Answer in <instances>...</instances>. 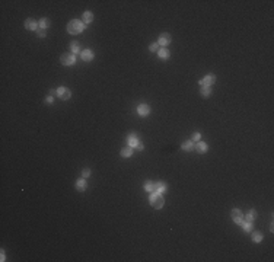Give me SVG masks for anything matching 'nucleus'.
Segmentation results:
<instances>
[{
    "instance_id": "1",
    "label": "nucleus",
    "mask_w": 274,
    "mask_h": 262,
    "mask_svg": "<svg viewBox=\"0 0 274 262\" xmlns=\"http://www.w3.org/2000/svg\"><path fill=\"white\" fill-rule=\"evenodd\" d=\"M85 24H83L82 20H79V19H73L70 20L67 24V32L70 33V35H77V33H80L85 31Z\"/></svg>"
},
{
    "instance_id": "2",
    "label": "nucleus",
    "mask_w": 274,
    "mask_h": 262,
    "mask_svg": "<svg viewBox=\"0 0 274 262\" xmlns=\"http://www.w3.org/2000/svg\"><path fill=\"white\" fill-rule=\"evenodd\" d=\"M149 201H150V205L156 210H160L165 204L164 197H162V194H159V192H152L149 197Z\"/></svg>"
},
{
    "instance_id": "3",
    "label": "nucleus",
    "mask_w": 274,
    "mask_h": 262,
    "mask_svg": "<svg viewBox=\"0 0 274 262\" xmlns=\"http://www.w3.org/2000/svg\"><path fill=\"white\" fill-rule=\"evenodd\" d=\"M63 66H74L76 64V56L73 52H64L60 58Z\"/></svg>"
},
{
    "instance_id": "4",
    "label": "nucleus",
    "mask_w": 274,
    "mask_h": 262,
    "mask_svg": "<svg viewBox=\"0 0 274 262\" xmlns=\"http://www.w3.org/2000/svg\"><path fill=\"white\" fill-rule=\"evenodd\" d=\"M57 96L61 100H69L70 98H72V92H70V89H67V87L60 86V87L57 89Z\"/></svg>"
},
{
    "instance_id": "5",
    "label": "nucleus",
    "mask_w": 274,
    "mask_h": 262,
    "mask_svg": "<svg viewBox=\"0 0 274 262\" xmlns=\"http://www.w3.org/2000/svg\"><path fill=\"white\" fill-rule=\"evenodd\" d=\"M171 42H172V37H171V33L164 32V33H160V35H159V41H158L159 47H160V45H162V47H166V45H169Z\"/></svg>"
},
{
    "instance_id": "6",
    "label": "nucleus",
    "mask_w": 274,
    "mask_h": 262,
    "mask_svg": "<svg viewBox=\"0 0 274 262\" xmlns=\"http://www.w3.org/2000/svg\"><path fill=\"white\" fill-rule=\"evenodd\" d=\"M231 215H232V220H233L238 226H240V223L244 221V214H242V211H240L239 208H233V210H232Z\"/></svg>"
},
{
    "instance_id": "7",
    "label": "nucleus",
    "mask_w": 274,
    "mask_h": 262,
    "mask_svg": "<svg viewBox=\"0 0 274 262\" xmlns=\"http://www.w3.org/2000/svg\"><path fill=\"white\" fill-rule=\"evenodd\" d=\"M214 82H216V76H214V74H212V73H209L204 79H201V80L198 82V85L201 86V87H203V86H209V87H210Z\"/></svg>"
},
{
    "instance_id": "8",
    "label": "nucleus",
    "mask_w": 274,
    "mask_h": 262,
    "mask_svg": "<svg viewBox=\"0 0 274 262\" xmlns=\"http://www.w3.org/2000/svg\"><path fill=\"white\" fill-rule=\"evenodd\" d=\"M25 29H28V31H38V22L35 19H32V18H28V19L25 20V24H24Z\"/></svg>"
},
{
    "instance_id": "9",
    "label": "nucleus",
    "mask_w": 274,
    "mask_h": 262,
    "mask_svg": "<svg viewBox=\"0 0 274 262\" xmlns=\"http://www.w3.org/2000/svg\"><path fill=\"white\" fill-rule=\"evenodd\" d=\"M80 57H82L83 61L89 63V61H92V60H93L95 54H93V51H92L91 48H88V50H83V51L80 52Z\"/></svg>"
},
{
    "instance_id": "10",
    "label": "nucleus",
    "mask_w": 274,
    "mask_h": 262,
    "mask_svg": "<svg viewBox=\"0 0 274 262\" xmlns=\"http://www.w3.org/2000/svg\"><path fill=\"white\" fill-rule=\"evenodd\" d=\"M137 114L141 115V117H147L150 114V106L147 104H141L137 106Z\"/></svg>"
},
{
    "instance_id": "11",
    "label": "nucleus",
    "mask_w": 274,
    "mask_h": 262,
    "mask_svg": "<svg viewBox=\"0 0 274 262\" xmlns=\"http://www.w3.org/2000/svg\"><path fill=\"white\" fill-rule=\"evenodd\" d=\"M127 143H128V146H130V147H136V146L140 143V140H139V137H137L134 133H130L128 135H127Z\"/></svg>"
},
{
    "instance_id": "12",
    "label": "nucleus",
    "mask_w": 274,
    "mask_h": 262,
    "mask_svg": "<svg viewBox=\"0 0 274 262\" xmlns=\"http://www.w3.org/2000/svg\"><path fill=\"white\" fill-rule=\"evenodd\" d=\"M257 215H258L257 214V211L252 208V210H249L246 214H244V220H245V221H249V223H254L255 219H257Z\"/></svg>"
},
{
    "instance_id": "13",
    "label": "nucleus",
    "mask_w": 274,
    "mask_h": 262,
    "mask_svg": "<svg viewBox=\"0 0 274 262\" xmlns=\"http://www.w3.org/2000/svg\"><path fill=\"white\" fill-rule=\"evenodd\" d=\"M181 147H182V150H185V152H192V150L195 149V143H194L192 140H188V141H184Z\"/></svg>"
},
{
    "instance_id": "14",
    "label": "nucleus",
    "mask_w": 274,
    "mask_h": 262,
    "mask_svg": "<svg viewBox=\"0 0 274 262\" xmlns=\"http://www.w3.org/2000/svg\"><path fill=\"white\" fill-rule=\"evenodd\" d=\"M86 186H88V182H86V179L85 178H80V179H77L76 181V188H77V191H85L86 189Z\"/></svg>"
},
{
    "instance_id": "15",
    "label": "nucleus",
    "mask_w": 274,
    "mask_h": 262,
    "mask_svg": "<svg viewBox=\"0 0 274 262\" xmlns=\"http://www.w3.org/2000/svg\"><path fill=\"white\" fill-rule=\"evenodd\" d=\"M194 150H197L198 153H206L207 150H209V146H207V143L197 141V143H195V149H194Z\"/></svg>"
},
{
    "instance_id": "16",
    "label": "nucleus",
    "mask_w": 274,
    "mask_h": 262,
    "mask_svg": "<svg viewBox=\"0 0 274 262\" xmlns=\"http://www.w3.org/2000/svg\"><path fill=\"white\" fill-rule=\"evenodd\" d=\"M165 191H166V184L165 182H155V192L164 194Z\"/></svg>"
},
{
    "instance_id": "17",
    "label": "nucleus",
    "mask_w": 274,
    "mask_h": 262,
    "mask_svg": "<svg viewBox=\"0 0 274 262\" xmlns=\"http://www.w3.org/2000/svg\"><path fill=\"white\" fill-rule=\"evenodd\" d=\"M92 20H93V13H92V12H89V10H86V12L83 13L82 22L85 25H88V24H92Z\"/></svg>"
},
{
    "instance_id": "18",
    "label": "nucleus",
    "mask_w": 274,
    "mask_h": 262,
    "mask_svg": "<svg viewBox=\"0 0 274 262\" xmlns=\"http://www.w3.org/2000/svg\"><path fill=\"white\" fill-rule=\"evenodd\" d=\"M158 56H159V58H162V60H168V58L171 57V52H169V50H166V48H159Z\"/></svg>"
},
{
    "instance_id": "19",
    "label": "nucleus",
    "mask_w": 274,
    "mask_h": 262,
    "mask_svg": "<svg viewBox=\"0 0 274 262\" xmlns=\"http://www.w3.org/2000/svg\"><path fill=\"white\" fill-rule=\"evenodd\" d=\"M263 233L261 232H251V239H252V242L255 243H260L261 240H263Z\"/></svg>"
},
{
    "instance_id": "20",
    "label": "nucleus",
    "mask_w": 274,
    "mask_h": 262,
    "mask_svg": "<svg viewBox=\"0 0 274 262\" xmlns=\"http://www.w3.org/2000/svg\"><path fill=\"white\" fill-rule=\"evenodd\" d=\"M121 157H131V154H133V147H130V146H125L123 150H121Z\"/></svg>"
},
{
    "instance_id": "21",
    "label": "nucleus",
    "mask_w": 274,
    "mask_h": 262,
    "mask_svg": "<svg viewBox=\"0 0 274 262\" xmlns=\"http://www.w3.org/2000/svg\"><path fill=\"white\" fill-rule=\"evenodd\" d=\"M240 226H242V229L245 230L246 233H251V232H252V229H254V224L249 223V221H245V220L240 223Z\"/></svg>"
},
{
    "instance_id": "22",
    "label": "nucleus",
    "mask_w": 274,
    "mask_h": 262,
    "mask_svg": "<svg viewBox=\"0 0 274 262\" xmlns=\"http://www.w3.org/2000/svg\"><path fill=\"white\" fill-rule=\"evenodd\" d=\"M144 191H146V192H149V194L155 192V182H152V181L144 182Z\"/></svg>"
},
{
    "instance_id": "23",
    "label": "nucleus",
    "mask_w": 274,
    "mask_h": 262,
    "mask_svg": "<svg viewBox=\"0 0 274 262\" xmlns=\"http://www.w3.org/2000/svg\"><path fill=\"white\" fill-rule=\"evenodd\" d=\"M200 93H201L203 98H209V96L212 95V87H209V86H203L201 89H200Z\"/></svg>"
},
{
    "instance_id": "24",
    "label": "nucleus",
    "mask_w": 274,
    "mask_h": 262,
    "mask_svg": "<svg viewBox=\"0 0 274 262\" xmlns=\"http://www.w3.org/2000/svg\"><path fill=\"white\" fill-rule=\"evenodd\" d=\"M70 50H72V52L76 56V54H79V51H80V45H79V42L77 41H72L70 42Z\"/></svg>"
},
{
    "instance_id": "25",
    "label": "nucleus",
    "mask_w": 274,
    "mask_h": 262,
    "mask_svg": "<svg viewBox=\"0 0 274 262\" xmlns=\"http://www.w3.org/2000/svg\"><path fill=\"white\" fill-rule=\"evenodd\" d=\"M50 24H51V22H50V19H48V18H43V19H39L38 26L41 29H47L48 26H50Z\"/></svg>"
},
{
    "instance_id": "26",
    "label": "nucleus",
    "mask_w": 274,
    "mask_h": 262,
    "mask_svg": "<svg viewBox=\"0 0 274 262\" xmlns=\"http://www.w3.org/2000/svg\"><path fill=\"white\" fill-rule=\"evenodd\" d=\"M149 51L158 52V51H159V44H158V42H152V44L149 45Z\"/></svg>"
},
{
    "instance_id": "27",
    "label": "nucleus",
    "mask_w": 274,
    "mask_h": 262,
    "mask_svg": "<svg viewBox=\"0 0 274 262\" xmlns=\"http://www.w3.org/2000/svg\"><path fill=\"white\" fill-rule=\"evenodd\" d=\"M91 173H92L91 169H89V167H85V169L82 171V178H85V179H86V178L91 176Z\"/></svg>"
},
{
    "instance_id": "28",
    "label": "nucleus",
    "mask_w": 274,
    "mask_h": 262,
    "mask_svg": "<svg viewBox=\"0 0 274 262\" xmlns=\"http://www.w3.org/2000/svg\"><path fill=\"white\" fill-rule=\"evenodd\" d=\"M37 37H38V38H45V37H47V33H45V29L38 28V31H37Z\"/></svg>"
},
{
    "instance_id": "29",
    "label": "nucleus",
    "mask_w": 274,
    "mask_h": 262,
    "mask_svg": "<svg viewBox=\"0 0 274 262\" xmlns=\"http://www.w3.org/2000/svg\"><path fill=\"white\" fill-rule=\"evenodd\" d=\"M200 140H201V134H200V133H194V134H192V141H194V143H197V141H200Z\"/></svg>"
},
{
    "instance_id": "30",
    "label": "nucleus",
    "mask_w": 274,
    "mask_h": 262,
    "mask_svg": "<svg viewBox=\"0 0 274 262\" xmlns=\"http://www.w3.org/2000/svg\"><path fill=\"white\" fill-rule=\"evenodd\" d=\"M45 102H47V104H53V102H54V98H53V96H47Z\"/></svg>"
},
{
    "instance_id": "31",
    "label": "nucleus",
    "mask_w": 274,
    "mask_h": 262,
    "mask_svg": "<svg viewBox=\"0 0 274 262\" xmlns=\"http://www.w3.org/2000/svg\"><path fill=\"white\" fill-rule=\"evenodd\" d=\"M136 149H137V150H143V149H144L143 143H139V144H137V146H136Z\"/></svg>"
},
{
    "instance_id": "32",
    "label": "nucleus",
    "mask_w": 274,
    "mask_h": 262,
    "mask_svg": "<svg viewBox=\"0 0 274 262\" xmlns=\"http://www.w3.org/2000/svg\"><path fill=\"white\" fill-rule=\"evenodd\" d=\"M50 95H51V96L57 95V89H51V91H50Z\"/></svg>"
},
{
    "instance_id": "33",
    "label": "nucleus",
    "mask_w": 274,
    "mask_h": 262,
    "mask_svg": "<svg viewBox=\"0 0 274 262\" xmlns=\"http://www.w3.org/2000/svg\"><path fill=\"white\" fill-rule=\"evenodd\" d=\"M0 261H6V255H5V251H2V259Z\"/></svg>"
}]
</instances>
